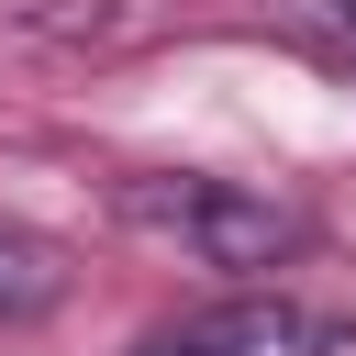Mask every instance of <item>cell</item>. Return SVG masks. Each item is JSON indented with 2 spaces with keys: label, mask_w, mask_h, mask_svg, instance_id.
<instances>
[{
  "label": "cell",
  "mask_w": 356,
  "mask_h": 356,
  "mask_svg": "<svg viewBox=\"0 0 356 356\" xmlns=\"http://www.w3.org/2000/svg\"><path fill=\"white\" fill-rule=\"evenodd\" d=\"M111 222L145 234V245H178L189 267H289L312 245V222L245 178H200V167H156V178H122L111 189Z\"/></svg>",
  "instance_id": "6da1fadb"
},
{
  "label": "cell",
  "mask_w": 356,
  "mask_h": 356,
  "mask_svg": "<svg viewBox=\"0 0 356 356\" xmlns=\"http://www.w3.org/2000/svg\"><path fill=\"white\" fill-rule=\"evenodd\" d=\"M289 33H300L323 67H345V78H356V0H289Z\"/></svg>",
  "instance_id": "277c9868"
},
{
  "label": "cell",
  "mask_w": 356,
  "mask_h": 356,
  "mask_svg": "<svg viewBox=\"0 0 356 356\" xmlns=\"http://www.w3.org/2000/svg\"><path fill=\"white\" fill-rule=\"evenodd\" d=\"M67 300V245L33 234V222H0V334L11 323H44Z\"/></svg>",
  "instance_id": "3957f363"
},
{
  "label": "cell",
  "mask_w": 356,
  "mask_h": 356,
  "mask_svg": "<svg viewBox=\"0 0 356 356\" xmlns=\"http://www.w3.org/2000/svg\"><path fill=\"white\" fill-rule=\"evenodd\" d=\"M334 345H345L334 312H312V300H289V289H234V300H211V312L156 323L134 356H334Z\"/></svg>",
  "instance_id": "7a4b0ae2"
}]
</instances>
